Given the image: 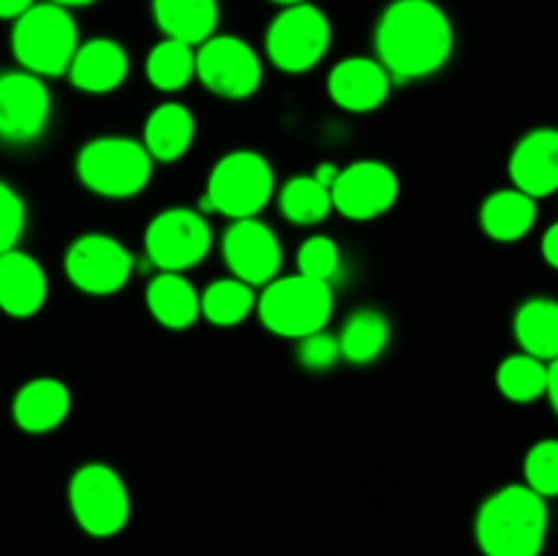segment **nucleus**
Here are the masks:
<instances>
[{
	"label": "nucleus",
	"mask_w": 558,
	"mask_h": 556,
	"mask_svg": "<svg viewBox=\"0 0 558 556\" xmlns=\"http://www.w3.org/2000/svg\"><path fill=\"white\" fill-rule=\"evenodd\" d=\"M374 49L392 85L425 80L450 63L456 27L436 0H390L376 20Z\"/></svg>",
	"instance_id": "f257e3e1"
},
{
	"label": "nucleus",
	"mask_w": 558,
	"mask_h": 556,
	"mask_svg": "<svg viewBox=\"0 0 558 556\" xmlns=\"http://www.w3.org/2000/svg\"><path fill=\"white\" fill-rule=\"evenodd\" d=\"M548 499L529 485L494 491L474 518V540L483 556H539L548 540Z\"/></svg>",
	"instance_id": "f03ea898"
},
{
	"label": "nucleus",
	"mask_w": 558,
	"mask_h": 556,
	"mask_svg": "<svg viewBox=\"0 0 558 556\" xmlns=\"http://www.w3.org/2000/svg\"><path fill=\"white\" fill-rule=\"evenodd\" d=\"M80 47V27L63 5L41 0L20 14L11 27V52L22 71L49 80L63 76Z\"/></svg>",
	"instance_id": "7ed1b4c3"
},
{
	"label": "nucleus",
	"mask_w": 558,
	"mask_h": 556,
	"mask_svg": "<svg viewBox=\"0 0 558 556\" xmlns=\"http://www.w3.org/2000/svg\"><path fill=\"white\" fill-rule=\"evenodd\" d=\"M276 194V172L272 164L259 150H232L218 158L207 178L205 196L196 210L202 216L218 213L232 221L254 218L270 205Z\"/></svg>",
	"instance_id": "20e7f679"
},
{
	"label": "nucleus",
	"mask_w": 558,
	"mask_h": 556,
	"mask_svg": "<svg viewBox=\"0 0 558 556\" xmlns=\"http://www.w3.org/2000/svg\"><path fill=\"white\" fill-rule=\"evenodd\" d=\"M153 158L140 140L96 136L76 153V178L90 194L104 200H131L142 194L153 178Z\"/></svg>",
	"instance_id": "39448f33"
},
{
	"label": "nucleus",
	"mask_w": 558,
	"mask_h": 556,
	"mask_svg": "<svg viewBox=\"0 0 558 556\" xmlns=\"http://www.w3.org/2000/svg\"><path fill=\"white\" fill-rule=\"evenodd\" d=\"M332 287L327 281H316L308 276H283L272 278L256 294V316L262 327L272 336L303 338L316 330H325L332 316Z\"/></svg>",
	"instance_id": "423d86ee"
},
{
	"label": "nucleus",
	"mask_w": 558,
	"mask_h": 556,
	"mask_svg": "<svg viewBox=\"0 0 558 556\" xmlns=\"http://www.w3.org/2000/svg\"><path fill=\"white\" fill-rule=\"evenodd\" d=\"M69 507L82 532L98 540L114 537L131 518L129 485L109 463H82L69 480Z\"/></svg>",
	"instance_id": "0eeeda50"
},
{
	"label": "nucleus",
	"mask_w": 558,
	"mask_h": 556,
	"mask_svg": "<svg viewBox=\"0 0 558 556\" xmlns=\"http://www.w3.org/2000/svg\"><path fill=\"white\" fill-rule=\"evenodd\" d=\"M332 41V25L311 0L287 5L272 16L265 33L267 60L283 74H305L325 60Z\"/></svg>",
	"instance_id": "6e6552de"
},
{
	"label": "nucleus",
	"mask_w": 558,
	"mask_h": 556,
	"mask_svg": "<svg viewBox=\"0 0 558 556\" xmlns=\"http://www.w3.org/2000/svg\"><path fill=\"white\" fill-rule=\"evenodd\" d=\"M262 58L245 38L213 33L194 47V80H199L213 96L243 101L262 85Z\"/></svg>",
	"instance_id": "1a4fd4ad"
},
{
	"label": "nucleus",
	"mask_w": 558,
	"mask_h": 556,
	"mask_svg": "<svg viewBox=\"0 0 558 556\" xmlns=\"http://www.w3.org/2000/svg\"><path fill=\"white\" fill-rule=\"evenodd\" d=\"M210 249V221L196 207H167L145 227V254L158 273L191 270Z\"/></svg>",
	"instance_id": "9d476101"
},
{
	"label": "nucleus",
	"mask_w": 558,
	"mask_h": 556,
	"mask_svg": "<svg viewBox=\"0 0 558 556\" xmlns=\"http://www.w3.org/2000/svg\"><path fill=\"white\" fill-rule=\"evenodd\" d=\"M71 287L93 298L120 292L134 273V256L107 232H85L69 245L63 259Z\"/></svg>",
	"instance_id": "9b49d317"
},
{
	"label": "nucleus",
	"mask_w": 558,
	"mask_h": 556,
	"mask_svg": "<svg viewBox=\"0 0 558 556\" xmlns=\"http://www.w3.org/2000/svg\"><path fill=\"white\" fill-rule=\"evenodd\" d=\"M401 194V180L396 169L376 158L352 161L338 172L330 189L332 210L349 221H374L392 210Z\"/></svg>",
	"instance_id": "f8f14e48"
},
{
	"label": "nucleus",
	"mask_w": 558,
	"mask_h": 556,
	"mask_svg": "<svg viewBox=\"0 0 558 556\" xmlns=\"http://www.w3.org/2000/svg\"><path fill=\"white\" fill-rule=\"evenodd\" d=\"M49 118L52 93L41 76L22 69L0 74V140L31 145L47 131Z\"/></svg>",
	"instance_id": "ddd939ff"
},
{
	"label": "nucleus",
	"mask_w": 558,
	"mask_h": 556,
	"mask_svg": "<svg viewBox=\"0 0 558 556\" xmlns=\"http://www.w3.org/2000/svg\"><path fill=\"white\" fill-rule=\"evenodd\" d=\"M221 254L232 278L254 289L278 278L283 262L281 240L256 216L232 221V227L223 232Z\"/></svg>",
	"instance_id": "4468645a"
},
{
	"label": "nucleus",
	"mask_w": 558,
	"mask_h": 556,
	"mask_svg": "<svg viewBox=\"0 0 558 556\" xmlns=\"http://www.w3.org/2000/svg\"><path fill=\"white\" fill-rule=\"evenodd\" d=\"M392 80L376 58L352 55L336 63L327 74V93L343 112L365 114L379 109L390 98Z\"/></svg>",
	"instance_id": "2eb2a0df"
},
{
	"label": "nucleus",
	"mask_w": 558,
	"mask_h": 556,
	"mask_svg": "<svg viewBox=\"0 0 558 556\" xmlns=\"http://www.w3.org/2000/svg\"><path fill=\"white\" fill-rule=\"evenodd\" d=\"M512 189L532 200H543L558 189V131L545 125L523 134L510 153Z\"/></svg>",
	"instance_id": "dca6fc26"
},
{
	"label": "nucleus",
	"mask_w": 558,
	"mask_h": 556,
	"mask_svg": "<svg viewBox=\"0 0 558 556\" xmlns=\"http://www.w3.org/2000/svg\"><path fill=\"white\" fill-rule=\"evenodd\" d=\"M129 69L131 60L123 44L109 36H96L76 47L65 76L76 90L104 96V93L118 90L129 80Z\"/></svg>",
	"instance_id": "f3484780"
},
{
	"label": "nucleus",
	"mask_w": 558,
	"mask_h": 556,
	"mask_svg": "<svg viewBox=\"0 0 558 556\" xmlns=\"http://www.w3.org/2000/svg\"><path fill=\"white\" fill-rule=\"evenodd\" d=\"M49 281L41 262L20 249L0 254V311L14 319L38 314L47 303Z\"/></svg>",
	"instance_id": "a211bd4d"
},
{
	"label": "nucleus",
	"mask_w": 558,
	"mask_h": 556,
	"mask_svg": "<svg viewBox=\"0 0 558 556\" xmlns=\"http://www.w3.org/2000/svg\"><path fill=\"white\" fill-rule=\"evenodd\" d=\"M71 412V392L54 376H36L16 390L11 418L25 434H49L60 428Z\"/></svg>",
	"instance_id": "6ab92c4d"
},
{
	"label": "nucleus",
	"mask_w": 558,
	"mask_h": 556,
	"mask_svg": "<svg viewBox=\"0 0 558 556\" xmlns=\"http://www.w3.org/2000/svg\"><path fill=\"white\" fill-rule=\"evenodd\" d=\"M196 136V118L185 104H158L142 125V147L153 161H180L191 150Z\"/></svg>",
	"instance_id": "aec40b11"
},
{
	"label": "nucleus",
	"mask_w": 558,
	"mask_h": 556,
	"mask_svg": "<svg viewBox=\"0 0 558 556\" xmlns=\"http://www.w3.org/2000/svg\"><path fill=\"white\" fill-rule=\"evenodd\" d=\"M153 22L163 38L199 47L216 33L221 9L218 0H150Z\"/></svg>",
	"instance_id": "412c9836"
},
{
	"label": "nucleus",
	"mask_w": 558,
	"mask_h": 556,
	"mask_svg": "<svg viewBox=\"0 0 558 556\" xmlns=\"http://www.w3.org/2000/svg\"><path fill=\"white\" fill-rule=\"evenodd\" d=\"M145 305L167 330H189L199 319V292L183 273H156L145 289Z\"/></svg>",
	"instance_id": "4be33fe9"
},
{
	"label": "nucleus",
	"mask_w": 558,
	"mask_h": 556,
	"mask_svg": "<svg viewBox=\"0 0 558 556\" xmlns=\"http://www.w3.org/2000/svg\"><path fill=\"white\" fill-rule=\"evenodd\" d=\"M480 223L490 240L515 243L523 240L537 223V200L518 189H499L480 207Z\"/></svg>",
	"instance_id": "5701e85b"
},
{
	"label": "nucleus",
	"mask_w": 558,
	"mask_h": 556,
	"mask_svg": "<svg viewBox=\"0 0 558 556\" xmlns=\"http://www.w3.org/2000/svg\"><path fill=\"white\" fill-rule=\"evenodd\" d=\"M512 333L521 343V352L532 358L550 360L558 358V303L554 298H529L518 305L512 316Z\"/></svg>",
	"instance_id": "b1692460"
},
{
	"label": "nucleus",
	"mask_w": 558,
	"mask_h": 556,
	"mask_svg": "<svg viewBox=\"0 0 558 556\" xmlns=\"http://www.w3.org/2000/svg\"><path fill=\"white\" fill-rule=\"evenodd\" d=\"M338 338V352L354 365H368L385 354L390 343V322L376 309H357L347 316Z\"/></svg>",
	"instance_id": "393cba45"
},
{
	"label": "nucleus",
	"mask_w": 558,
	"mask_h": 556,
	"mask_svg": "<svg viewBox=\"0 0 558 556\" xmlns=\"http://www.w3.org/2000/svg\"><path fill=\"white\" fill-rule=\"evenodd\" d=\"M550 363L532 358L526 352L510 354L496 368V387L512 403L539 401V398H545V390H548Z\"/></svg>",
	"instance_id": "a878e982"
},
{
	"label": "nucleus",
	"mask_w": 558,
	"mask_h": 556,
	"mask_svg": "<svg viewBox=\"0 0 558 556\" xmlns=\"http://www.w3.org/2000/svg\"><path fill=\"white\" fill-rule=\"evenodd\" d=\"M278 210L298 227H314L332 213L330 189H325L314 174L289 178L278 191Z\"/></svg>",
	"instance_id": "bb28decb"
},
{
	"label": "nucleus",
	"mask_w": 558,
	"mask_h": 556,
	"mask_svg": "<svg viewBox=\"0 0 558 556\" xmlns=\"http://www.w3.org/2000/svg\"><path fill=\"white\" fill-rule=\"evenodd\" d=\"M256 305V292L238 278H218L199 294V316L216 327L243 325Z\"/></svg>",
	"instance_id": "cd10ccee"
},
{
	"label": "nucleus",
	"mask_w": 558,
	"mask_h": 556,
	"mask_svg": "<svg viewBox=\"0 0 558 556\" xmlns=\"http://www.w3.org/2000/svg\"><path fill=\"white\" fill-rule=\"evenodd\" d=\"M145 74L156 90L178 93L189 87L194 80V47L174 38H161L156 47L147 52Z\"/></svg>",
	"instance_id": "c85d7f7f"
},
{
	"label": "nucleus",
	"mask_w": 558,
	"mask_h": 556,
	"mask_svg": "<svg viewBox=\"0 0 558 556\" xmlns=\"http://www.w3.org/2000/svg\"><path fill=\"white\" fill-rule=\"evenodd\" d=\"M523 485L539 494L543 499H554L558 494V442L539 439L529 447L523 458Z\"/></svg>",
	"instance_id": "c756f323"
},
{
	"label": "nucleus",
	"mask_w": 558,
	"mask_h": 556,
	"mask_svg": "<svg viewBox=\"0 0 558 556\" xmlns=\"http://www.w3.org/2000/svg\"><path fill=\"white\" fill-rule=\"evenodd\" d=\"M341 270V249L327 234H311L303 240L298 249V273L300 276L316 278V281H327L338 276Z\"/></svg>",
	"instance_id": "7c9ffc66"
},
{
	"label": "nucleus",
	"mask_w": 558,
	"mask_h": 556,
	"mask_svg": "<svg viewBox=\"0 0 558 556\" xmlns=\"http://www.w3.org/2000/svg\"><path fill=\"white\" fill-rule=\"evenodd\" d=\"M27 210L22 196L16 194L14 185L0 180V254L16 249L22 232H25Z\"/></svg>",
	"instance_id": "2f4dec72"
},
{
	"label": "nucleus",
	"mask_w": 558,
	"mask_h": 556,
	"mask_svg": "<svg viewBox=\"0 0 558 556\" xmlns=\"http://www.w3.org/2000/svg\"><path fill=\"white\" fill-rule=\"evenodd\" d=\"M298 360L305 371H330L341 360L338 338L327 330H316L311 336L298 338Z\"/></svg>",
	"instance_id": "473e14b6"
},
{
	"label": "nucleus",
	"mask_w": 558,
	"mask_h": 556,
	"mask_svg": "<svg viewBox=\"0 0 558 556\" xmlns=\"http://www.w3.org/2000/svg\"><path fill=\"white\" fill-rule=\"evenodd\" d=\"M543 256L548 267H558V223H550L543 234Z\"/></svg>",
	"instance_id": "72a5a7b5"
},
{
	"label": "nucleus",
	"mask_w": 558,
	"mask_h": 556,
	"mask_svg": "<svg viewBox=\"0 0 558 556\" xmlns=\"http://www.w3.org/2000/svg\"><path fill=\"white\" fill-rule=\"evenodd\" d=\"M36 0H0V20H11L14 22L16 16L25 14Z\"/></svg>",
	"instance_id": "f704fd0d"
},
{
	"label": "nucleus",
	"mask_w": 558,
	"mask_h": 556,
	"mask_svg": "<svg viewBox=\"0 0 558 556\" xmlns=\"http://www.w3.org/2000/svg\"><path fill=\"white\" fill-rule=\"evenodd\" d=\"M338 172H341V167H336V164L325 161V164H319V167L314 169V178L319 180V183L325 185V189H332V183H336Z\"/></svg>",
	"instance_id": "c9c22d12"
},
{
	"label": "nucleus",
	"mask_w": 558,
	"mask_h": 556,
	"mask_svg": "<svg viewBox=\"0 0 558 556\" xmlns=\"http://www.w3.org/2000/svg\"><path fill=\"white\" fill-rule=\"evenodd\" d=\"M47 3H54V5H63V9H85V5H93L96 0H47Z\"/></svg>",
	"instance_id": "e433bc0d"
},
{
	"label": "nucleus",
	"mask_w": 558,
	"mask_h": 556,
	"mask_svg": "<svg viewBox=\"0 0 558 556\" xmlns=\"http://www.w3.org/2000/svg\"><path fill=\"white\" fill-rule=\"evenodd\" d=\"M272 5H281V9H287V5H298V3H305V0H270Z\"/></svg>",
	"instance_id": "4c0bfd02"
}]
</instances>
